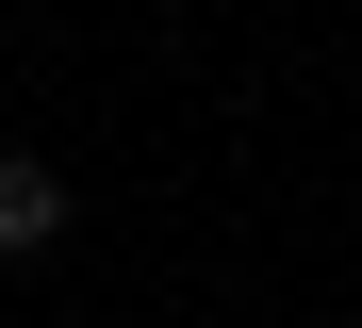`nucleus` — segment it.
<instances>
[{"label": "nucleus", "instance_id": "f257e3e1", "mask_svg": "<svg viewBox=\"0 0 362 328\" xmlns=\"http://www.w3.org/2000/svg\"><path fill=\"white\" fill-rule=\"evenodd\" d=\"M49 230H66V181L33 148H0V246H49Z\"/></svg>", "mask_w": 362, "mask_h": 328}]
</instances>
